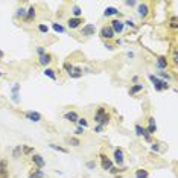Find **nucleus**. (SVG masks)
Returning <instances> with one entry per match:
<instances>
[{
	"mask_svg": "<svg viewBox=\"0 0 178 178\" xmlns=\"http://www.w3.org/2000/svg\"><path fill=\"white\" fill-rule=\"evenodd\" d=\"M64 67H65V70H67V72H69V75H70V73L73 72V67H72V65H70V64H65V65H64Z\"/></svg>",
	"mask_w": 178,
	"mask_h": 178,
	"instance_id": "obj_36",
	"label": "nucleus"
},
{
	"mask_svg": "<svg viewBox=\"0 0 178 178\" xmlns=\"http://www.w3.org/2000/svg\"><path fill=\"white\" fill-rule=\"evenodd\" d=\"M0 56H3V52L2 50H0Z\"/></svg>",
	"mask_w": 178,
	"mask_h": 178,
	"instance_id": "obj_45",
	"label": "nucleus"
},
{
	"mask_svg": "<svg viewBox=\"0 0 178 178\" xmlns=\"http://www.w3.org/2000/svg\"><path fill=\"white\" fill-rule=\"evenodd\" d=\"M38 29H40V32H44V34H47V31H49V28H47V26H44V25H40Z\"/></svg>",
	"mask_w": 178,
	"mask_h": 178,
	"instance_id": "obj_31",
	"label": "nucleus"
},
{
	"mask_svg": "<svg viewBox=\"0 0 178 178\" xmlns=\"http://www.w3.org/2000/svg\"><path fill=\"white\" fill-rule=\"evenodd\" d=\"M78 123H79V126H87V120L85 119H78Z\"/></svg>",
	"mask_w": 178,
	"mask_h": 178,
	"instance_id": "obj_34",
	"label": "nucleus"
},
{
	"mask_svg": "<svg viewBox=\"0 0 178 178\" xmlns=\"http://www.w3.org/2000/svg\"><path fill=\"white\" fill-rule=\"evenodd\" d=\"M26 117H28L29 120H32V122H38V120H41V114L37 113V111H28V113H26Z\"/></svg>",
	"mask_w": 178,
	"mask_h": 178,
	"instance_id": "obj_7",
	"label": "nucleus"
},
{
	"mask_svg": "<svg viewBox=\"0 0 178 178\" xmlns=\"http://www.w3.org/2000/svg\"><path fill=\"white\" fill-rule=\"evenodd\" d=\"M119 14V11L116 9V8H107L105 9V12H104V15L105 17H110V15H117Z\"/></svg>",
	"mask_w": 178,
	"mask_h": 178,
	"instance_id": "obj_18",
	"label": "nucleus"
},
{
	"mask_svg": "<svg viewBox=\"0 0 178 178\" xmlns=\"http://www.w3.org/2000/svg\"><path fill=\"white\" fill-rule=\"evenodd\" d=\"M69 143H70V145H73V146H79V140H78V139H75V137L69 139Z\"/></svg>",
	"mask_w": 178,
	"mask_h": 178,
	"instance_id": "obj_30",
	"label": "nucleus"
},
{
	"mask_svg": "<svg viewBox=\"0 0 178 178\" xmlns=\"http://www.w3.org/2000/svg\"><path fill=\"white\" fill-rule=\"evenodd\" d=\"M18 88H20V85H18V84H15V85L12 87V101H14L15 104H18V102H20V99H18Z\"/></svg>",
	"mask_w": 178,
	"mask_h": 178,
	"instance_id": "obj_13",
	"label": "nucleus"
},
{
	"mask_svg": "<svg viewBox=\"0 0 178 178\" xmlns=\"http://www.w3.org/2000/svg\"><path fill=\"white\" fill-rule=\"evenodd\" d=\"M82 75V72H81V69H73V72L70 73V76L72 78H79Z\"/></svg>",
	"mask_w": 178,
	"mask_h": 178,
	"instance_id": "obj_26",
	"label": "nucleus"
},
{
	"mask_svg": "<svg viewBox=\"0 0 178 178\" xmlns=\"http://www.w3.org/2000/svg\"><path fill=\"white\" fill-rule=\"evenodd\" d=\"M146 176H148V172L143 170V169H139L136 172V178H146Z\"/></svg>",
	"mask_w": 178,
	"mask_h": 178,
	"instance_id": "obj_22",
	"label": "nucleus"
},
{
	"mask_svg": "<svg viewBox=\"0 0 178 178\" xmlns=\"http://www.w3.org/2000/svg\"><path fill=\"white\" fill-rule=\"evenodd\" d=\"M157 64H158V67H160V69H164V67H167V61H166V58H163V56H160V58H158Z\"/></svg>",
	"mask_w": 178,
	"mask_h": 178,
	"instance_id": "obj_20",
	"label": "nucleus"
},
{
	"mask_svg": "<svg viewBox=\"0 0 178 178\" xmlns=\"http://www.w3.org/2000/svg\"><path fill=\"white\" fill-rule=\"evenodd\" d=\"M126 5H129V6H134L136 5V2H132V0H131V2H125Z\"/></svg>",
	"mask_w": 178,
	"mask_h": 178,
	"instance_id": "obj_42",
	"label": "nucleus"
},
{
	"mask_svg": "<svg viewBox=\"0 0 178 178\" xmlns=\"http://www.w3.org/2000/svg\"><path fill=\"white\" fill-rule=\"evenodd\" d=\"M25 15H26V11H25V9H18L17 17H25Z\"/></svg>",
	"mask_w": 178,
	"mask_h": 178,
	"instance_id": "obj_35",
	"label": "nucleus"
},
{
	"mask_svg": "<svg viewBox=\"0 0 178 178\" xmlns=\"http://www.w3.org/2000/svg\"><path fill=\"white\" fill-rule=\"evenodd\" d=\"M87 166L90 167V169H93V167H95L96 164H95V161H88V163H87Z\"/></svg>",
	"mask_w": 178,
	"mask_h": 178,
	"instance_id": "obj_39",
	"label": "nucleus"
},
{
	"mask_svg": "<svg viewBox=\"0 0 178 178\" xmlns=\"http://www.w3.org/2000/svg\"><path fill=\"white\" fill-rule=\"evenodd\" d=\"M32 161H34L38 167H44V164H46V161H44V160H43V157H41V155H38V154H34Z\"/></svg>",
	"mask_w": 178,
	"mask_h": 178,
	"instance_id": "obj_9",
	"label": "nucleus"
},
{
	"mask_svg": "<svg viewBox=\"0 0 178 178\" xmlns=\"http://www.w3.org/2000/svg\"><path fill=\"white\" fill-rule=\"evenodd\" d=\"M0 178H8V161H0Z\"/></svg>",
	"mask_w": 178,
	"mask_h": 178,
	"instance_id": "obj_5",
	"label": "nucleus"
},
{
	"mask_svg": "<svg viewBox=\"0 0 178 178\" xmlns=\"http://www.w3.org/2000/svg\"><path fill=\"white\" fill-rule=\"evenodd\" d=\"M126 25H128V26H131V28H134V23H132L131 20H128V21H126Z\"/></svg>",
	"mask_w": 178,
	"mask_h": 178,
	"instance_id": "obj_40",
	"label": "nucleus"
},
{
	"mask_svg": "<svg viewBox=\"0 0 178 178\" xmlns=\"http://www.w3.org/2000/svg\"><path fill=\"white\" fill-rule=\"evenodd\" d=\"M29 178H44V172L43 170H35Z\"/></svg>",
	"mask_w": 178,
	"mask_h": 178,
	"instance_id": "obj_24",
	"label": "nucleus"
},
{
	"mask_svg": "<svg viewBox=\"0 0 178 178\" xmlns=\"http://www.w3.org/2000/svg\"><path fill=\"white\" fill-rule=\"evenodd\" d=\"M149 79H151V82L154 84V88L155 90H167L169 88V84L166 82V81H160L157 76H154V75H149Z\"/></svg>",
	"mask_w": 178,
	"mask_h": 178,
	"instance_id": "obj_1",
	"label": "nucleus"
},
{
	"mask_svg": "<svg viewBox=\"0 0 178 178\" xmlns=\"http://www.w3.org/2000/svg\"><path fill=\"white\" fill-rule=\"evenodd\" d=\"M95 131H96V132H101V131H102V126H101V125H99V126H96V129H95Z\"/></svg>",
	"mask_w": 178,
	"mask_h": 178,
	"instance_id": "obj_44",
	"label": "nucleus"
},
{
	"mask_svg": "<svg viewBox=\"0 0 178 178\" xmlns=\"http://www.w3.org/2000/svg\"><path fill=\"white\" fill-rule=\"evenodd\" d=\"M21 149H23L26 154H29V152H32V149L31 148H28V146H21Z\"/></svg>",
	"mask_w": 178,
	"mask_h": 178,
	"instance_id": "obj_38",
	"label": "nucleus"
},
{
	"mask_svg": "<svg viewBox=\"0 0 178 178\" xmlns=\"http://www.w3.org/2000/svg\"><path fill=\"white\" fill-rule=\"evenodd\" d=\"M170 26H172L173 29H176V26H178V23H176V17H172V20H170Z\"/></svg>",
	"mask_w": 178,
	"mask_h": 178,
	"instance_id": "obj_32",
	"label": "nucleus"
},
{
	"mask_svg": "<svg viewBox=\"0 0 178 178\" xmlns=\"http://www.w3.org/2000/svg\"><path fill=\"white\" fill-rule=\"evenodd\" d=\"M50 148L52 149H55V151H59V152H64V154H67L69 151L65 149V148H61V146H58V145H50Z\"/></svg>",
	"mask_w": 178,
	"mask_h": 178,
	"instance_id": "obj_25",
	"label": "nucleus"
},
{
	"mask_svg": "<svg viewBox=\"0 0 178 178\" xmlns=\"http://www.w3.org/2000/svg\"><path fill=\"white\" fill-rule=\"evenodd\" d=\"M136 132H137V136H143L148 142L151 140V137H149V134L146 132V129H145V128H142L140 125H136Z\"/></svg>",
	"mask_w": 178,
	"mask_h": 178,
	"instance_id": "obj_8",
	"label": "nucleus"
},
{
	"mask_svg": "<svg viewBox=\"0 0 178 178\" xmlns=\"http://www.w3.org/2000/svg\"><path fill=\"white\" fill-rule=\"evenodd\" d=\"M95 31H96L95 25H85V26L82 28L81 34H82V35H85V37H90V35H95Z\"/></svg>",
	"mask_w": 178,
	"mask_h": 178,
	"instance_id": "obj_3",
	"label": "nucleus"
},
{
	"mask_svg": "<svg viewBox=\"0 0 178 178\" xmlns=\"http://www.w3.org/2000/svg\"><path fill=\"white\" fill-rule=\"evenodd\" d=\"M75 132H76V134H78V136H79V134H82V132H84V128H82V126H78V128H76V131H75Z\"/></svg>",
	"mask_w": 178,
	"mask_h": 178,
	"instance_id": "obj_37",
	"label": "nucleus"
},
{
	"mask_svg": "<svg viewBox=\"0 0 178 178\" xmlns=\"http://www.w3.org/2000/svg\"><path fill=\"white\" fill-rule=\"evenodd\" d=\"M101 35L104 37V38H113L114 37V32H113V29H111V26H104L102 29H101Z\"/></svg>",
	"mask_w": 178,
	"mask_h": 178,
	"instance_id": "obj_4",
	"label": "nucleus"
},
{
	"mask_svg": "<svg viewBox=\"0 0 178 178\" xmlns=\"http://www.w3.org/2000/svg\"><path fill=\"white\" fill-rule=\"evenodd\" d=\"M34 17H35V9H34V8H29V9H28V17H26V21H31Z\"/></svg>",
	"mask_w": 178,
	"mask_h": 178,
	"instance_id": "obj_21",
	"label": "nucleus"
},
{
	"mask_svg": "<svg viewBox=\"0 0 178 178\" xmlns=\"http://www.w3.org/2000/svg\"><path fill=\"white\" fill-rule=\"evenodd\" d=\"M142 88H143V85H142V84H137V85H134V87H132V88H131V90H129V93H131V95H134V93L140 92V90H142Z\"/></svg>",
	"mask_w": 178,
	"mask_h": 178,
	"instance_id": "obj_23",
	"label": "nucleus"
},
{
	"mask_svg": "<svg viewBox=\"0 0 178 178\" xmlns=\"http://www.w3.org/2000/svg\"><path fill=\"white\" fill-rule=\"evenodd\" d=\"M101 158H102V167L105 170H110L111 167H113V163H111V160H108L105 155H101Z\"/></svg>",
	"mask_w": 178,
	"mask_h": 178,
	"instance_id": "obj_11",
	"label": "nucleus"
},
{
	"mask_svg": "<svg viewBox=\"0 0 178 178\" xmlns=\"http://www.w3.org/2000/svg\"><path fill=\"white\" fill-rule=\"evenodd\" d=\"M53 31H55V32L62 34V32H64V28H62L61 25H58V23H53Z\"/></svg>",
	"mask_w": 178,
	"mask_h": 178,
	"instance_id": "obj_29",
	"label": "nucleus"
},
{
	"mask_svg": "<svg viewBox=\"0 0 178 178\" xmlns=\"http://www.w3.org/2000/svg\"><path fill=\"white\" fill-rule=\"evenodd\" d=\"M0 76H2V72H0Z\"/></svg>",
	"mask_w": 178,
	"mask_h": 178,
	"instance_id": "obj_46",
	"label": "nucleus"
},
{
	"mask_svg": "<svg viewBox=\"0 0 178 178\" xmlns=\"http://www.w3.org/2000/svg\"><path fill=\"white\" fill-rule=\"evenodd\" d=\"M72 12H73V14L76 15V18H78V17L81 15V12H82V11H81V8H79V6H76V5H75V6L72 8Z\"/></svg>",
	"mask_w": 178,
	"mask_h": 178,
	"instance_id": "obj_28",
	"label": "nucleus"
},
{
	"mask_svg": "<svg viewBox=\"0 0 178 178\" xmlns=\"http://www.w3.org/2000/svg\"><path fill=\"white\" fill-rule=\"evenodd\" d=\"M137 11H139V15H140V17H146V15H148L149 8H148V5H139Z\"/></svg>",
	"mask_w": 178,
	"mask_h": 178,
	"instance_id": "obj_16",
	"label": "nucleus"
},
{
	"mask_svg": "<svg viewBox=\"0 0 178 178\" xmlns=\"http://www.w3.org/2000/svg\"><path fill=\"white\" fill-rule=\"evenodd\" d=\"M67 120H70V122H78V114L75 113V111H69V113H65V116H64Z\"/></svg>",
	"mask_w": 178,
	"mask_h": 178,
	"instance_id": "obj_15",
	"label": "nucleus"
},
{
	"mask_svg": "<svg viewBox=\"0 0 178 178\" xmlns=\"http://www.w3.org/2000/svg\"><path fill=\"white\" fill-rule=\"evenodd\" d=\"M116 178H120V176H116Z\"/></svg>",
	"mask_w": 178,
	"mask_h": 178,
	"instance_id": "obj_47",
	"label": "nucleus"
},
{
	"mask_svg": "<svg viewBox=\"0 0 178 178\" xmlns=\"http://www.w3.org/2000/svg\"><path fill=\"white\" fill-rule=\"evenodd\" d=\"M44 75H46L47 78H50V79H56V75H55V70H52V69H46L44 70Z\"/></svg>",
	"mask_w": 178,
	"mask_h": 178,
	"instance_id": "obj_19",
	"label": "nucleus"
},
{
	"mask_svg": "<svg viewBox=\"0 0 178 178\" xmlns=\"http://www.w3.org/2000/svg\"><path fill=\"white\" fill-rule=\"evenodd\" d=\"M111 29H113V32H122L123 31V21H120V20H114V21H111Z\"/></svg>",
	"mask_w": 178,
	"mask_h": 178,
	"instance_id": "obj_6",
	"label": "nucleus"
},
{
	"mask_svg": "<svg viewBox=\"0 0 178 178\" xmlns=\"http://www.w3.org/2000/svg\"><path fill=\"white\" fill-rule=\"evenodd\" d=\"M40 64H43V65H47L52 59H50V55L49 53H44V55H40Z\"/></svg>",
	"mask_w": 178,
	"mask_h": 178,
	"instance_id": "obj_14",
	"label": "nucleus"
},
{
	"mask_svg": "<svg viewBox=\"0 0 178 178\" xmlns=\"http://www.w3.org/2000/svg\"><path fill=\"white\" fill-rule=\"evenodd\" d=\"M173 62H175V64L178 62V56H176V53H173Z\"/></svg>",
	"mask_w": 178,
	"mask_h": 178,
	"instance_id": "obj_43",
	"label": "nucleus"
},
{
	"mask_svg": "<svg viewBox=\"0 0 178 178\" xmlns=\"http://www.w3.org/2000/svg\"><path fill=\"white\" fill-rule=\"evenodd\" d=\"M20 152H21V146H17V148L14 149V152H12V157H14V158H18V157H20Z\"/></svg>",
	"mask_w": 178,
	"mask_h": 178,
	"instance_id": "obj_27",
	"label": "nucleus"
},
{
	"mask_svg": "<svg viewBox=\"0 0 178 178\" xmlns=\"http://www.w3.org/2000/svg\"><path fill=\"white\" fill-rule=\"evenodd\" d=\"M81 23H82L81 18H70V20H69V28H70V29H76V28H79Z\"/></svg>",
	"mask_w": 178,
	"mask_h": 178,
	"instance_id": "obj_12",
	"label": "nucleus"
},
{
	"mask_svg": "<svg viewBox=\"0 0 178 178\" xmlns=\"http://www.w3.org/2000/svg\"><path fill=\"white\" fill-rule=\"evenodd\" d=\"M38 53H40V55H44V49H43V47H38Z\"/></svg>",
	"mask_w": 178,
	"mask_h": 178,
	"instance_id": "obj_41",
	"label": "nucleus"
},
{
	"mask_svg": "<svg viewBox=\"0 0 178 178\" xmlns=\"http://www.w3.org/2000/svg\"><path fill=\"white\" fill-rule=\"evenodd\" d=\"M158 75H160V76H161V78H164V79H167V81H169V79H170V75H167V73H166V72H160V73H158Z\"/></svg>",
	"mask_w": 178,
	"mask_h": 178,
	"instance_id": "obj_33",
	"label": "nucleus"
},
{
	"mask_svg": "<svg viewBox=\"0 0 178 178\" xmlns=\"http://www.w3.org/2000/svg\"><path fill=\"white\" fill-rule=\"evenodd\" d=\"M108 119H110V117H108V114L105 113V110L101 107V108L98 110L96 116H95V120H96L101 126H104V125H107V123H108Z\"/></svg>",
	"mask_w": 178,
	"mask_h": 178,
	"instance_id": "obj_2",
	"label": "nucleus"
},
{
	"mask_svg": "<svg viewBox=\"0 0 178 178\" xmlns=\"http://www.w3.org/2000/svg\"><path fill=\"white\" fill-rule=\"evenodd\" d=\"M155 129H157V126H155V120L154 119H149V126H148L146 132H148V134H154Z\"/></svg>",
	"mask_w": 178,
	"mask_h": 178,
	"instance_id": "obj_17",
	"label": "nucleus"
},
{
	"mask_svg": "<svg viewBox=\"0 0 178 178\" xmlns=\"http://www.w3.org/2000/svg\"><path fill=\"white\" fill-rule=\"evenodd\" d=\"M114 160H116V163L117 164H123V152H122V149H116L114 151Z\"/></svg>",
	"mask_w": 178,
	"mask_h": 178,
	"instance_id": "obj_10",
	"label": "nucleus"
}]
</instances>
